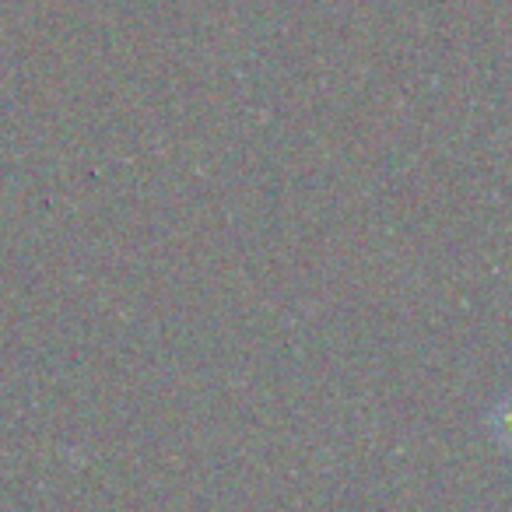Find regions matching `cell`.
I'll return each instance as SVG.
<instances>
[{"label":"cell","mask_w":512,"mask_h":512,"mask_svg":"<svg viewBox=\"0 0 512 512\" xmlns=\"http://www.w3.org/2000/svg\"><path fill=\"white\" fill-rule=\"evenodd\" d=\"M484 428H488V439L495 442L505 456H512V386L505 393H498L495 404L488 407Z\"/></svg>","instance_id":"obj_1"}]
</instances>
